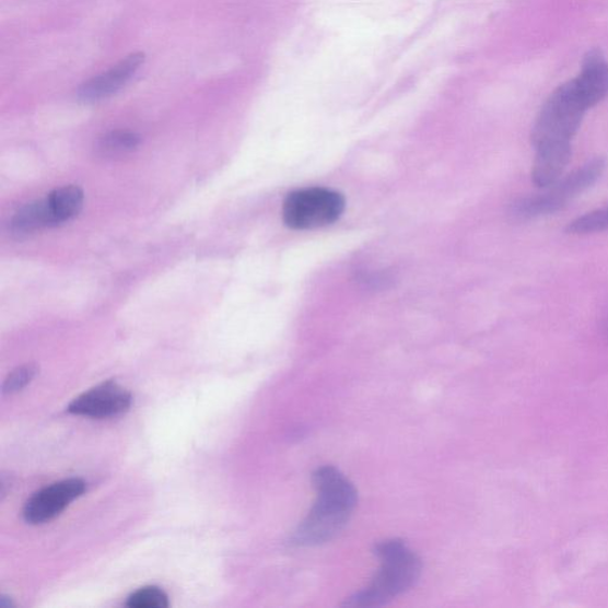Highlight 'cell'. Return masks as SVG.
I'll use <instances>...</instances> for the list:
<instances>
[{"instance_id":"9c48e42d","label":"cell","mask_w":608,"mask_h":608,"mask_svg":"<svg viewBox=\"0 0 608 608\" xmlns=\"http://www.w3.org/2000/svg\"><path fill=\"white\" fill-rule=\"evenodd\" d=\"M51 227L59 226L75 218L84 204V191L77 186L55 189L46 198Z\"/></svg>"},{"instance_id":"5b68a950","label":"cell","mask_w":608,"mask_h":608,"mask_svg":"<svg viewBox=\"0 0 608 608\" xmlns=\"http://www.w3.org/2000/svg\"><path fill=\"white\" fill-rule=\"evenodd\" d=\"M344 211L340 192L328 188H304L287 197L283 220L293 230H314L336 223Z\"/></svg>"},{"instance_id":"30bf717a","label":"cell","mask_w":608,"mask_h":608,"mask_svg":"<svg viewBox=\"0 0 608 608\" xmlns=\"http://www.w3.org/2000/svg\"><path fill=\"white\" fill-rule=\"evenodd\" d=\"M51 227L46 199L27 203L11 221L12 232L17 236Z\"/></svg>"},{"instance_id":"ba28073f","label":"cell","mask_w":608,"mask_h":608,"mask_svg":"<svg viewBox=\"0 0 608 608\" xmlns=\"http://www.w3.org/2000/svg\"><path fill=\"white\" fill-rule=\"evenodd\" d=\"M143 52H133L108 71L93 77L82 84L78 95L82 102L94 103L108 98L128 84L144 63Z\"/></svg>"},{"instance_id":"8fae6325","label":"cell","mask_w":608,"mask_h":608,"mask_svg":"<svg viewBox=\"0 0 608 608\" xmlns=\"http://www.w3.org/2000/svg\"><path fill=\"white\" fill-rule=\"evenodd\" d=\"M141 144V137L131 131H114L102 138L96 149L103 156H120Z\"/></svg>"},{"instance_id":"7a4b0ae2","label":"cell","mask_w":608,"mask_h":608,"mask_svg":"<svg viewBox=\"0 0 608 608\" xmlns=\"http://www.w3.org/2000/svg\"><path fill=\"white\" fill-rule=\"evenodd\" d=\"M316 501L299 525L293 543L319 546L334 540L347 527L358 502L353 483L334 466H323L313 473Z\"/></svg>"},{"instance_id":"3957f363","label":"cell","mask_w":608,"mask_h":608,"mask_svg":"<svg viewBox=\"0 0 608 608\" xmlns=\"http://www.w3.org/2000/svg\"><path fill=\"white\" fill-rule=\"evenodd\" d=\"M381 561L373 582L343 604L348 607L381 606L406 593L419 582L422 561L408 545L400 540H386L376 546Z\"/></svg>"},{"instance_id":"8992f818","label":"cell","mask_w":608,"mask_h":608,"mask_svg":"<svg viewBox=\"0 0 608 608\" xmlns=\"http://www.w3.org/2000/svg\"><path fill=\"white\" fill-rule=\"evenodd\" d=\"M86 491V483L72 478L52 483L26 502L23 516L27 523L44 524L58 517Z\"/></svg>"},{"instance_id":"7c38bea8","label":"cell","mask_w":608,"mask_h":608,"mask_svg":"<svg viewBox=\"0 0 608 608\" xmlns=\"http://www.w3.org/2000/svg\"><path fill=\"white\" fill-rule=\"evenodd\" d=\"M606 230H608V207L580 217L566 227V232L572 234H589Z\"/></svg>"},{"instance_id":"4fadbf2b","label":"cell","mask_w":608,"mask_h":608,"mask_svg":"<svg viewBox=\"0 0 608 608\" xmlns=\"http://www.w3.org/2000/svg\"><path fill=\"white\" fill-rule=\"evenodd\" d=\"M127 605L131 608H167L169 599L161 588L148 586L132 593Z\"/></svg>"},{"instance_id":"52a82bcc","label":"cell","mask_w":608,"mask_h":608,"mask_svg":"<svg viewBox=\"0 0 608 608\" xmlns=\"http://www.w3.org/2000/svg\"><path fill=\"white\" fill-rule=\"evenodd\" d=\"M132 405L131 394L115 382H106L77 397L68 411L79 417L108 419L127 412Z\"/></svg>"},{"instance_id":"9a60e30c","label":"cell","mask_w":608,"mask_h":608,"mask_svg":"<svg viewBox=\"0 0 608 608\" xmlns=\"http://www.w3.org/2000/svg\"><path fill=\"white\" fill-rule=\"evenodd\" d=\"M0 606L2 607H12V600L9 597L3 596L2 599H0Z\"/></svg>"},{"instance_id":"6da1fadb","label":"cell","mask_w":608,"mask_h":608,"mask_svg":"<svg viewBox=\"0 0 608 608\" xmlns=\"http://www.w3.org/2000/svg\"><path fill=\"white\" fill-rule=\"evenodd\" d=\"M608 95V62L600 50L589 51L582 72L552 93L531 131L535 150H572V141L587 110Z\"/></svg>"},{"instance_id":"5bb4252c","label":"cell","mask_w":608,"mask_h":608,"mask_svg":"<svg viewBox=\"0 0 608 608\" xmlns=\"http://www.w3.org/2000/svg\"><path fill=\"white\" fill-rule=\"evenodd\" d=\"M37 366L35 364H26L13 370L3 385V394H16L25 388L36 376Z\"/></svg>"},{"instance_id":"277c9868","label":"cell","mask_w":608,"mask_h":608,"mask_svg":"<svg viewBox=\"0 0 608 608\" xmlns=\"http://www.w3.org/2000/svg\"><path fill=\"white\" fill-rule=\"evenodd\" d=\"M606 168L604 159L588 161L575 172L560 178L543 195L522 198L511 204L510 213L518 220L552 214L598 182Z\"/></svg>"}]
</instances>
